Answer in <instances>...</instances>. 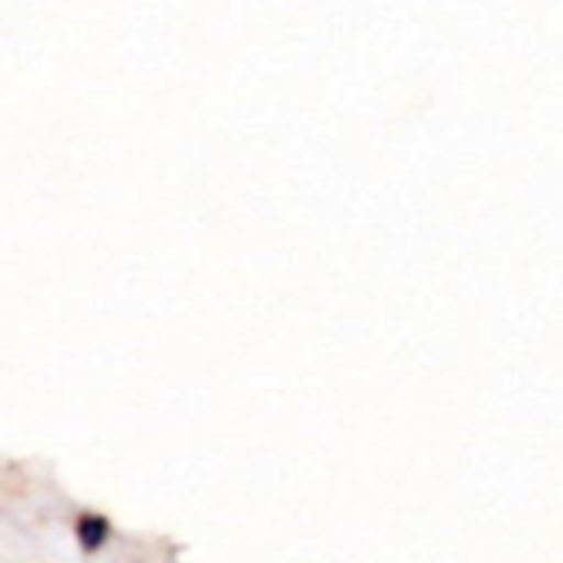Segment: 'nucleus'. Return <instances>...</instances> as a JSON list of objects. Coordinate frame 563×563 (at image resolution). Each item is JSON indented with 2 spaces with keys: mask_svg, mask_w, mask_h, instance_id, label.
<instances>
[]
</instances>
